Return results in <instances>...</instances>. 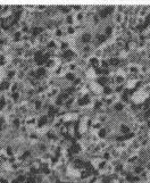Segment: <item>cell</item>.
<instances>
[{"label":"cell","instance_id":"1","mask_svg":"<svg viewBox=\"0 0 150 183\" xmlns=\"http://www.w3.org/2000/svg\"><path fill=\"white\" fill-rule=\"evenodd\" d=\"M37 123H38V117L37 116H33V115H30L26 118L22 119V125H26L27 128H30L37 126Z\"/></svg>","mask_w":150,"mask_h":183},{"label":"cell","instance_id":"2","mask_svg":"<svg viewBox=\"0 0 150 183\" xmlns=\"http://www.w3.org/2000/svg\"><path fill=\"white\" fill-rule=\"evenodd\" d=\"M76 104H77L78 107H87L88 105L91 104V98H90V96L88 93H85L82 97H78L76 99Z\"/></svg>","mask_w":150,"mask_h":183},{"label":"cell","instance_id":"3","mask_svg":"<svg viewBox=\"0 0 150 183\" xmlns=\"http://www.w3.org/2000/svg\"><path fill=\"white\" fill-rule=\"evenodd\" d=\"M43 32H46L44 26L34 25V26H31V33H30V36L32 38H35V39H37V38L39 37V36H41Z\"/></svg>","mask_w":150,"mask_h":183},{"label":"cell","instance_id":"4","mask_svg":"<svg viewBox=\"0 0 150 183\" xmlns=\"http://www.w3.org/2000/svg\"><path fill=\"white\" fill-rule=\"evenodd\" d=\"M59 92H60L59 88L56 87V85H52V87L48 88L46 94H47V98H48V99H54V98H56L57 96L59 94Z\"/></svg>","mask_w":150,"mask_h":183},{"label":"cell","instance_id":"5","mask_svg":"<svg viewBox=\"0 0 150 183\" xmlns=\"http://www.w3.org/2000/svg\"><path fill=\"white\" fill-rule=\"evenodd\" d=\"M44 47H46V48H47V50H49V51L57 50V49H59V41H57L56 39L51 38V39L47 42V44H46Z\"/></svg>","mask_w":150,"mask_h":183},{"label":"cell","instance_id":"6","mask_svg":"<svg viewBox=\"0 0 150 183\" xmlns=\"http://www.w3.org/2000/svg\"><path fill=\"white\" fill-rule=\"evenodd\" d=\"M10 84H12V81L7 80L6 77L1 79L0 80V92H9Z\"/></svg>","mask_w":150,"mask_h":183},{"label":"cell","instance_id":"7","mask_svg":"<svg viewBox=\"0 0 150 183\" xmlns=\"http://www.w3.org/2000/svg\"><path fill=\"white\" fill-rule=\"evenodd\" d=\"M57 66H59V63H58V60H57L55 57H52V58H50L49 60H47L46 61V65H44V67L49 71V70H55Z\"/></svg>","mask_w":150,"mask_h":183},{"label":"cell","instance_id":"8","mask_svg":"<svg viewBox=\"0 0 150 183\" xmlns=\"http://www.w3.org/2000/svg\"><path fill=\"white\" fill-rule=\"evenodd\" d=\"M48 121H49V117H48V115H47V114H44V115L40 116V117L38 118L37 128H43L46 125H47V124H48Z\"/></svg>","mask_w":150,"mask_h":183},{"label":"cell","instance_id":"9","mask_svg":"<svg viewBox=\"0 0 150 183\" xmlns=\"http://www.w3.org/2000/svg\"><path fill=\"white\" fill-rule=\"evenodd\" d=\"M88 65L91 67V68H95V67H99L100 66V59L95 56H90L89 59H88Z\"/></svg>","mask_w":150,"mask_h":183},{"label":"cell","instance_id":"10","mask_svg":"<svg viewBox=\"0 0 150 183\" xmlns=\"http://www.w3.org/2000/svg\"><path fill=\"white\" fill-rule=\"evenodd\" d=\"M110 82V79L109 77H107V76H99V77H97V80H95V83L99 85V87H106V85H109L108 83Z\"/></svg>","mask_w":150,"mask_h":183},{"label":"cell","instance_id":"11","mask_svg":"<svg viewBox=\"0 0 150 183\" xmlns=\"http://www.w3.org/2000/svg\"><path fill=\"white\" fill-rule=\"evenodd\" d=\"M61 58L65 59V60H67V61H70L73 58H75V51L73 49H68L66 51H63L61 53Z\"/></svg>","mask_w":150,"mask_h":183},{"label":"cell","instance_id":"12","mask_svg":"<svg viewBox=\"0 0 150 183\" xmlns=\"http://www.w3.org/2000/svg\"><path fill=\"white\" fill-rule=\"evenodd\" d=\"M81 42L85 46V44H90L92 42V34L90 32H85V33H82L81 36Z\"/></svg>","mask_w":150,"mask_h":183},{"label":"cell","instance_id":"13","mask_svg":"<svg viewBox=\"0 0 150 183\" xmlns=\"http://www.w3.org/2000/svg\"><path fill=\"white\" fill-rule=\"evenodd\" d=\"M108 63H109V67H118L121 65V58L117 56H110L108 58Z\"/></svg>","mask_w":150,"mask_h":183},{"label":"cell","instance_id":"14","mask_svg":"<svg viewBox=\"0 0 150 183\" xmlns=\"http://www.w3.org/2000/svg\"><path fill=\"white\" fill-rule=\"evenodd\" d=\"M125 75L122 73L119 74H115V76H114V79H112V81L117 84V85H122V84H124L125 83Z\"/></svg>","mask_w":150,"mask_h":183},{"label":"cell","instance_id":"15","mask_svg":"<svg viewBox=\"0 0 150 183\" xmlns=\"http://www.w3.org/2000/svg\"><path fill=\"white\" fill-rule=\"evenodd\" d=\"M46 137H47V139L50 140L51 142H57V141H58V135H57L56 132H55L54 130L48 131V132L46 133Z\"/></svg>","mask_w":150,"mask_h":183},{"label":"cell","instance_id":"16","mask_svg":"<svg viewBox=\"0 0 150 183\" xmlns=\"http://www.w3.org/2000/svg\"><path fill=\"white\" fill-rule=\"evenodd\" d=\"M74 17H75V22H77V23H82L83 20H85L87 13H85V10H82V12L75 13Z\"/></svg>","mask_w":150,"mask_h":183},{"label":"cell","instance_id":"17","mask_svg":"<svg viewBox=\"0 0 150 183\" xmlns=\"http://www.w3.org/2000/svg\"><path fill=\"white\" fill-rule=\"evenodd\" d=\"M64 23L66 26H71V25H74L75 23V17L73 14H70V15H66L65 18H64Z\"/></svg>","mask_w":150,"mask_h":183},{"label":"cell","instance_id":"18","mask_svg":"<svg viewBox=\"0 0 150 183\" xmlns=\"http://www.w3.org/2000/svg\"><path fill=\"white\" fill-rule=\"evenodd\" d=\"M22 97V92L16 91V92H9V99L13 100V102H18Z\"/></svg>","mask_w":150,"mask_h":183},{"label":"cell","instance_id":"19","mask_svg":"<svg viewBox=\"0 0 150 183\" xmlns=\"http://www.w3.org/2000/svg\"><path fill=\"white\" fill-rule=\"evenodd\" d=\"M59 49L61 50V53H63V51H66V50H68V49H71L70 42H68L67 40H60V41H59Z\"/></svg>","mask_w":150,"mask_h":183},{"label":"cell","instance_id":"20","mask_svg":"<svg viewBox=\"0 0 150 183\" xmlns=\"http://www.w3.org/2000/svg\"><path fill=\"white\" fill-rule=\"evenodd\" d=\"M16 75H17V70L16 68L7 70V72H6V79L9 80V81H12V80H14L16 77Z\"/></svg>","mask_w":150,"mask_h":183},{"label":"cell","instance_id":"21","mask_svg":"<svg viewBox=\"0 0 150 183\" xmlns=\"http://www.w3.org/2000/svg\"><path fill=\"white\" fill-rule=\"evenodd\" d=\"M35 71H37L38 76H39L40 79H42V77H46V76H47V74H48V70H47L44 66H41V67H35Z\"/></svg>","mask_w":150,"mask_h":183},{"label":"cell","instance_id":"22","mask_svg":"<svg viewBox=\"0 0 150 183\" xmlns=\"http://www.w3.org/2000/svg\"><path fill=\"white\" fill-rule=\"evenodd\" d=\"M94 39H95V41H97V43H98V44H102V43H105V42L107 41V39H108V38L106 37L104 33H97Z\"/></svg>","mask_w":150,"mask_h":183},{"label":"cell","instance_id":"23","mask_svg":"<svg viewBox=\"0 0 150 183\" xmlns=\"http://www.w3.org/2000/svg\"><path fill=\"white\" fill-rule=\"evenodd\" d=\"M57 8H58L59 12H60L61 14H64V15H70V14H72V8H71V6H58Z\"/></svg>","mask_w":150,"mask_h":183},{"label":"cell","instance_id":"24","mask_svg":"<svg viewBox=\"0 0 150 183\" xmlns=\"http://www.w3.org/2000/svg\"><path fill=\"white\" fill-rule=\"evenodd\" d=\"M126 19L124 13H116L115 14V23L116 24H122L124 20Z\"/></svg>","mask_w":150,"mask_h":183},{"label":"cell","instance_id":"25","mask_svg":"<svg viewBox=\"0 0 150 183\" xmlns=\"http://www.w3.org/2000/svg\"><path fill=\"white\" fill-rule=\"evenodd\" d=\"M107 134H108V131H107L106 128H101L100 130L97 131V137H98L100 140H104V139L107 137Z\"/></svg>","mask_w":150,"mask_h":183},{"label":"cell","instance_id":"26","mask_svg":"<svg viewBox=\"0 0 150 183\" xmlns=\"http://www.w3.org/2000/svg\"><path fill=\"white\" fill-rule=\"evenodd\" d=\"M64 76H65V80H66V81H68V82H73L75 79L77 77V75H76L75 72H70V71H68V72H66Z\"/></svg>","mask_w":150,"mask_h":183},{"label":"cell","instance_id":"27","mask_svg":"<svg viewBox=\"0 0 150 183\" xmlns=\"http://www.w3.org/2000/svg\"><path fill=\"white\" fill-rule=\"evenodd\" d=\"M104 100H101V99H97V100H94L93 101V109L94 110H101L102 109V107H104Z\"/></svg>","mask_w":150,"mask_h":183},{"label":"cell","instance_id":"28","mask_svg":"<svg viewBox=\"0 0 150 183\" xmlns=\"http://www.w3.org/2000/svg\"><path fill=\"white\" fill-rule=\"evenodd\" d=\"M10 124H12V126H13V128H16V130H17V128H20V126H22V119H20L19 117L16 116V117H15V118L10 122Z\"/></svg>","mask_w":150,"mask_h":183},{"label":"cell","instance_id":"29","mask_svg":"<svg viewBox=\"0 0 150 183\" xmlns=\"http://www.w3.org/2000/svg\"><path fill=\"white\" fill-rule=\"evenodd\" d=\"M76 31H77V29L75 27V25H71V26H66V29H65V32H66V34L67 36H75V33H76Z\"/></svg>","mask_w":150,"mask_h":183},{"label":"cell","instance_id":"30","mask_svg":"<svg viewBox=\"0 0 150 183\" xmlns=\"http://www.w3.org/2000/svg\"><path fill=\"white\" fill-rule=\"evenodd\" d=\"M104 34H105L107 38L112 37V34H114V26H112V25H107V26L104 29Z\"/></svg>","mask_w":150,"mask_h":183},{"label":"cell","instance_id":"31","mask_svg":"<svg viewBox=\"0 0 150 183\" xmlns=\"http://www.w3.org/2000/svg\"><path fill=\"white\" fill-rule=\"evenodd\" d=\"M42 108H43V101L40 100V99L34 100V102H33V109L39 111V110H41Z\"/></svg>","mask_w":150,"mask_h":183},{"label":"cell","instance_id":"32","mask_svg":"<svg viewBox=\"0 0 150 183\" xmlns=\"http://www.w3.org/2000/svg\"><path fill=\"white\" fill-rule=\"evenodd\" d=\"M133 172H134V174H135V175H140V174H142V173L145 172V166L135 164L134 168H133Z\"/></svg>","mask_w":150,"mask_h":183},{"label":"cell","instance_id":"33","mask_svg":"<svg viewBox=\"0 0 150 183\" xmlns=\"http://www.w3.org/2000/svg\"><path fill=\"white\" fill-rule=\"evenodd\" d=\"M125 108V105L122 102V101H117L114 104V110L115 111H123Z\"/></svg>","mask_w":150,"mask_h":183},{"label":"cell","instance_id":"34","mask_svg":"<svg viewBox=\"0 0 150 183\" xmlns=\"http://www.w3.org/2000/svg\"><path fill=\"white\" fill-rule=\"evenodd\" d=\"M119 132H121L123 135H125V134H127V133L131 132V128H130L129 125H126V124H121V126H119Z\"/></svg>","mask_w":150,"mask_h":183},{"label":"cell","instance_id":"35","mask_svg":"<svg viewBox=\"0 0 150 183\" xmlns=\"http://www.w3.org/2000/svg\"><path fill=\"white\" fill-rule=\"evenodd\" d=\"M102 93L105 94V97H108V96H112V93H114V90H112V88L110 87V85H106V87H104L102 88Z\"/></svg>","mask_w":150,"mask_h":183},{"label":"cell","instance_id":"36","mask_svg":"<svg viewBox=\"0 0 150 183\" xmlns=\"http://www.w3.org/2000/svg\"><path fill=\"white\" fill-rule=\"evenodd\" d=\"M19 87H20V84H19L18 81L12 82V84H10V89H9V92H16V91H19Z\"/></svg>","mask_w":150,"mask_h":183},{"label":"cell","instance_id":"37","mask_svg":"<svg viewBox=\"0 0 150 183\" xmlns=\"http://www.w3.org/2000/svg\"><path fill=\"white\" fill-rule=\"evenodd\" d=\"M39 134H38L37 132H30L29 133V140L31 141V142H37L39 141Z\"/></svg>","mask_w":150,"mask_h":183},{"label":"cell","instance_id":"38","mask_svg":"<svg viewBox=\"0 0 150 183\" xmlns=\"http://www.w3.org/2000/svg\"><path fill=\"white\" fill-rule=\"evenodd\" d=\"M26 72L25 71H23V70H17V75H16V77H17V80L18 81H23L25 77H26Z\"/></svg>","mask_w":150,"mask_h":183},{"label":"cell","instance_id":"39","mask_svg":"<svg viewBox=\"0 0 150 183\" xmlns=\"http://www.w3.org/2000/svg\"><path fill=\"white\" fill-rule=\"evenodd\" d=\"M100 67L101 68H110L109 67V63H108V59H106V58H101L100 59Z\"/></svg>","mask_w":150,"mask_h":183},{"label":"cell","instance_id":"40","mask_svg":"<svg viewBox=\"0 0 150 183\" xmlns=\"http://www.w3.org/2000/svg\"><path fill=\"white\" fill-rule=\"evenodd\" d=\"M64 91L66 92L67 94H70V96H72V97H73V94H74L75 92H76V88H75V87H73V85H71V87H66Z\"/></svg>","mask_w":150,"mask_h":183},{"label":"cell","instance_id":"41","mask_svg":"<svg viewBox=\"0 0 150 183\" xmlns=\"http://www.w3.org/2000/svg\"><path fill=\"white\" fill-rule=\"evenodd\" d=\"M74 101H76L75 97H70V98H68V100H66V101H65L64 106H65L66 108H70V107H71V106L74 104Z\"/></svg>","mask_w":150,"mask_h":183},{"label":"cell","instance_id":"42","mask_svg":"<svg viewBox=\"0 0 150 183\" xmlns=\"http://www.w3.org/2000/svg\"><path fill=\"white\" fill-rule=\"evenodd\" d=\"M102 159H104V160H106V162L112 160V152H109V151H105V152H102Z\"/></svg>","mask_w":150,"mask_h":183},{"label":"cell","instance_id":"43","mask_svg":"<svg viewBox=\"0 0 150 183\" xmlns=\"http://www.w3.org/2000/svg\"><path fill=\"white\" fill-rule=\"evenodd\" d=\"M25 94H26L29 98H32L34 94H37V92H35V89H33V88H27V89L25 90Z\"/></svg>","mask_w":150,"mask_h":183},{"label":"cell","instance_id":"44","mask_svg":"<svg viewBox=\"0 0 150 183\" xmlns=\"http://www.w3.org/2000/svg\"><path fill=\"white\" fill-rule=\"evenodd\" d=\"M82 83H83V82H82V77H81V76H77L74 81L72 82V85H73V87H75V88H77V87L82 85Z\"/></svg>","mask_w":150,"mask_h":183},{"label":"cell","instance_id":"45","mask_svg":"<svg viewBox=\"0 0 150 183\" xmlns=\"http://www.w3.org/2000/svg\"><path fill=\"white\" fill-rule=\"evenodd\" d=\"M95 121H98V122H100V123L102 124V123H105V122L107 121V115H106V114H100V115L97 116V119H95Z\"/></svg>","mask_w":150,"mask_h":183},{"label":"cell","instance_id":"46","mask_svg":"<svg viewBox=\"0 0 150 183\" xmlns=\"http://www.w3.org/2000/svg\"><path fill=\"white\" fill-rule=\"evenodd\" d=\"M77 67H78V65H77L76 63H73V61L67 65V68H68L70 72H75V71L77 70Z\"/></svg>","mask_w":150,"mask_h":183},{"label":"cell","instance_id":"47","mask_svg":"<svg viewBox=\"0 0 150 183\" xmlns=\"http://www.w3.org/2000/svg\"><path fill=\"white\" fill-rule=\"evenodd\" d=\"M22 37H23V33L20 30H16L14 33H13V38L12 39H18V40H22Z\"/></svg>","mask_w":150,"mask_h":183},{"label":"cell","instance_id":"48","mask_svg":"<svg viewBox=\"0 0 150 183\" xmlns=\"http://www.w3.org/2000/svg\"><path fill=\"white\" fill-rule=\"evenodd\" d=\"M38 149H39L41 152H47V151H48V146L42 142V143H39V145H38Z\"/></svg>","mask_w":150,"mask_h":183},{"label":"cell","instance_id":"49","mask_svg":"<svg viewBox=\"0 0 150 183\" xmlns=\"http://www.w3.org/2000/svg\"><path fill=\"white\" fill-rule=\"evenodd\" d=\"M25 183H37V176L35 175H27Z\"/></svg>","mask_w":150,"mask_h":183},{"label":"cell","instance_id":"50","mask_svg":"<svg viewBox=\"0 0 150 183\" xmlns=\"http://www.w3.org/2000/svg\"><path fill=\"white\" fill-rule=\"evenodd\" d=\"M71 8H72V12H75V13H78V12H82L83 9H84V7L83 6H78V5H75V6H71Z\"/></svg>","mask_w":150,"mask_h":183},{"label":"cell","instance_id":"51","mask_svg":"<svg viewBox=\"0 0 150 183\" xmlns=\"http://www.w3.org/2000/svg\"><path fill=\"white\" fill-rule=\"evenodd\" d=\"M26 178H27V175H26V174H18V176H17V180L19 181V183H25V181H26Z\"/></svg>","mask_w":150,"mask_h":183},{"label":"cell","instance_id":"52","mask_svg":"<svg viewBox=\"0 0 150 183\" xmlns=\"http://www.w3.org/2000/svg\"><path fill=\"white\" fill-rule=\"evenodd\" d=\"M91 20H92V23H93L94 25H97V24H99V22H100V17L98 16V14H93Z\"/></svg>","mask_w":150,"mask_h":183},{"label":"cell","instance_id":"53","mask_svg":"<svg viewBox=\"0 0 150 183\" xmlns=\"http://www.w3.org/2000/svg\"><path fill=\"white\" fill-rule=\"evenodd\" d=\"M124 90V84H122V85H117L116 88H115V90L114 91L116 92V93H122Z\"/></svg>","mask_w":150,"mask_h":183},{"label":"cell","instance_id":"54","mask_svg":"<svg viewBox=\"0 0 150 183\" xmlns=\"http://www.w3.org/2000/svg\"><path fill=\"white\" fill-rule=\"evenodd\" d=\"M97 181H98V176H97V175H91V176L89 178L88 183H97Z\"/></svg>","mask_w":150,"mask_h":183},{"label":"cell","instance_id":"55","mask_svg":"<svg viewBox=\"0 0 150 183\" xmlns=\"http://www.w3.org/2000/svg\"><path fill=\"white\" fill-rule=\"evenodd\" d=\"M0 183H10V180L8 178H6V176L0 175Z\"/></svg>","mask_w":150,"mask_h":183},{"label":"cell","instance_id":"56","mask_svg":"<svg viewBox=\"0 0 150 183\" xmlns=\"http://www.w3.org/2000/svg\"><path fill=\"white\" fill-rule=\"evenodd\" d=\"M5 38V32L2 31V29L0 27V39H3Z\"/></svg>","mask_w":150,"mask_h":183},{"label":"cell","instance_id":"57","mask_svg":"<svg viewBox=\"0 0 150 183\" xmlns=\"http://www.w3.org/2000/svg\"><path fill=\"white\" fill-rule=\"evenodd\" d=\"M10 183H19V181L17 180V178H16V179H13V180L10 181Z\"/></svg>","mask_w":150,"mask_h":183},{"label":"cell","instance_id":"58","mask_svg":"<svg viewBox=\"0 0 150 183\" xmlns=\"http://www.w3.org/2000/svg\"><path fill=\"white\" fill-rule=\"evenodd\" d=\"M2 7H3V5H0V14H1V12H2Z\"/></svg>","mask_w":150,"mask_h":183},{"label":"cell","instance_id":"59","mask_svg":"<svg viewBox=\"0 0 150 183\" xmlns=\"http://www.w3.org/2000/svg\"><path fill=\"white\" fill-rule=\"evenodd\" d=\"M2 125H3V124L0 122V131H2Z\"/></svg>","mask_w":150,"mask_h":183},{"label":"cell","instance_id":"60","mask_svg":"<svg viewBox=\"0 0 150 183\" xmlns=\"http://www.w3.org/2000/svg\"><path fill=\"white\" fill-rule=\"evenodd\" d=\"M0 173H1V168H0Z\"/></svg>","mask_w":150,"mask_h":183}]
</instances>
